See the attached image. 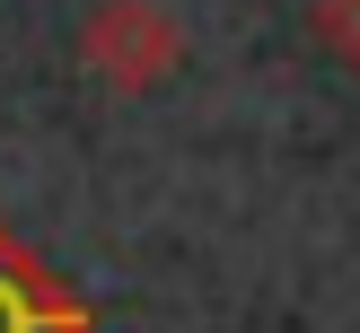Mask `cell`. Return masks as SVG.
Wrapping results in <instances>:
<instances>
[{
  "label": "cell",
  "mask_w": 360,
  "mask_h": 333,
  "mask_svg": "<svg viewBox=\"0 0 360 333\" xmlns=\"http://www.w3.org/2000/svg\"><path fill=\"white\" fill-rule=\"evenodd\" d=\"M79 70L115 97H150L185 70V27L158 0H97L79 18Z\"/></svg>",
  "instance_id": "1"
},
{
  "label": "cell",
  "mask_w": 360,
  "mask_h": 333,
  "mask_svg": "<svg viewBox=\"0 0 360 333\" xmlns=\"http://www.w3.org/2000/svg\"><path fill=\"white\" fill-rule=\"evenodd\" d=\"M0 333H97V307L0 219Z\"/></svg>",
  "instance_id": "2"
},
{
  "label": "cell",
  "mask_w": 360,
  "mask_h": 333,
  "mask_svg": "<svg viewBox=\"0 0 360 333\" xmlns=\"http://www.w3.org/2000/svg\"><path fill=\"white\" fill-rule=\"evenodd\" d=\"M308 35L360 79V0H316V9H308Z\"/></svg>",
  "instance_id": "3"
}]
</instances>
